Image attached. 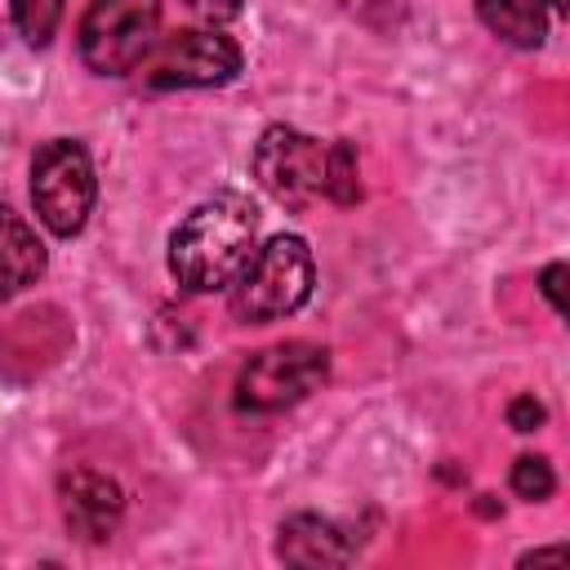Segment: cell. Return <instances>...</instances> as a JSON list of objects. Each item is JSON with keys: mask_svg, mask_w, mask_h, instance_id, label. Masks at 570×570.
<instances>
[{"mask_svg": "<svg viewBox=\"0 0 570 570\" xmlns=\"http://www.w3.org/2000/svg\"><path fill=\"white\" fill-rule=\"evenodd\" d=\"M258 240V205L240 191H223L200 200L169 236V272L191 294L227 289L240 267L254 258Z\"/></svg>", "mask_w": 570, "mask_h": 570, "instance_id": "1", "label": "cell"}, {"mask_svg": "<svg viewBox=\"0 0 570 570\" xmlns=\"http://www.w3.org/2000/svg\"><path fill=\"white\" fill-rule=\"evenodd\" d=\"M316 263L303 236H272L254 249V258L232 281V316L240 325H272L289 312H298L312 298Z\"/></svg>", "mask_w": 570, "mask_h": 570, "instance_id": "2", "label": "cell"}, {"mask_svg": "<svg viewBox=\"0 0 570 570\" xmlns=\"http://www.w3.org/2000/svg\"><path fill=\"white\" fill-rule=\"evenodd\" d=\"M160 40V0H89L76 49L94 76H129Z\"/></svg>", "mask_w": 570, "mask_h": 570, "instance_id": "3", "label": "cell"}, {"mask_svg": "<svg viewBox=\"0 0 570 570\" xmlns=\"http://www.w3.org/2000/svg\"><path fill=\"white\" fill-rule=\"evenodd\" d=\"M94 196H98V178L85 142L53 138L31 156V205H36V218L58 240H71L89 223Z\"/></svg>", "mask_w": 570, "mask_h": 570, "instance_id": "4", "label": "cell"}, {"mask_svg": "<svg viewBox=\"0 0 570 570\" xmlns=\"http://www.w3.org/2000/svg\"><path fill=\"white\" fill-rule=\"evenodd\" d=\"M325 379H330V352L321 343L289 338V343L254 352L240 365L236 405L249 410V414H276V410H289V405L307 401L312 392H321Z\"/></svg>", "mask_w": 570, "mask_h": 570, "instance_id": "5", "label": "cell"}, {"mask_svg": "<svg viewBox=\"0 0 570 570\" xmlns=\"http://www.w3.org/2000/svg\"><path fill=\"white\" fill-rule=\"evenodd\" d=\"M249 165L258 187L285 209H307L316 196H325V142L303 129L267 125L254 142Z\"/></svg>", "mask_w": 570, "mask_h": 570, "instance_id": "6", "label": "cell"}, {"mask_svg": "<svg viewBox=\"0 0 570 570\" xmlns=\"http://www.w3.org/2000/svg\"><path fill=\"white\" fill-rule=\"evenodd\" d=\"M240 45L209 27V31H178L160 49L142 58V85L147 89H209L240 76Z\"/></svg>", "mask_w": 570, "mask_h": 570, "instance_id": "7", "label": "cell"}, {"mask_svg": "<svg viewBox=\"0 0 570 570\" xmlns=\"http://www.w3.org/2000/svg\"><path fill=\"white\" fill-rule=\"evenodd\" d=\"M58 508H62L67 530L80 543H102V539L116 534V525L125 517V490L107 472L71 468L58 481Z\"/></svg>", "mask_w": 570, "mask_h": 570, "instance_id": "8", "label": "cell"}, {"mask_svg": "<svg viewBox=\"0 0 570 570\" xmlns=\"http://www.w3.org/2000/svg\"><path fill=\"white\" fill-rule=\"evenodd\" d=\"M276 557L285 566H347L356 557V539L316 512H294L276 530Z\"/></svg>", "mask_w": 570, "mask_h": 570, "instance_id": "9", "label": "cell"}, {"mask_svg": "<svg viewBox=\"0 0 570 570\" xmlns=\"http://www.w3.org/2000/svg\"><path fill=\"white\" fill-rule=\"evenodd\" d=\"M49 267L45 240L36 236V227L13 214L9 205H0V303H9L13 294H22L27 285H36Z\"/></svg>", "mask_w": 570, "mask_h": 570, "instance_id": "10", "label": "cell"}, {"mask_svg": "<svg viewBox=\"0 0 570 570\" xmlns=\"http://www.w3.org/2000/svg\"><path fill=\"white\" fill-rule=\"evenodd\" d=\"M476 18L512 49H539L548 36V9L539 0H476Z\"/></svg>", "mask_w": 570, "mask_h": 570, "instance_id": "11", "label": "cell"}, {"mask_svg": "<svg viewBox=\"0 0 570 570\" xmlns=\"http://www.w3.org/2000/svg\"><path fill=\"white\" fill-rule=\"evenodd\" d=\"M325 196L334 205H356L361 200V178H356V142L334 138L325 147Z\"/></svg>", "mask_w": 570, "mask_h": 570, "instance_id": "12", "label": "cell"}, {"mask_svg": "<svg viewBox=\"0 0 570 570\" xmlns=\"http://www.w3.org/2000/svg\"><path fill=\"white\" fill-rule=\"evenodd\" d=\"M62 9H67V0H9V13H13L18 36L27 45H36V49H45L53 40V31L62 22Z\"/></svg>", "mask_w": 570, "mask_h": 570, "instance_id": "13", "label": "cell"}, {"mask_svg": "<svg viewBox=\"0 0 570 570\" xmlns=\"http://www.w3.org/2000/svg\"><path fill=\"white\" fill-rule=\"evenodd\" d=\"M508 485H512L517 499H525V503H543V499L557 490V472H552L548 459H539V454H521V459L512 463Z\"/></svg>", "mask_w": 570, "mask_h": 570, "instance_id": "14", "label": "cell"}, {"mask_svg": "<svg viewBox=\"0 0 570 570\" xmlns=\"http://www.w3.org/2000/svg\"><path fill=\"white\" fill-rule=\"evenodd\" d=\"M543 419H548L543 401H534L530 392H525V396H512V405H508V423H512V432H534V428H543Z\"/></svg>", "mask_w": 570, "mask_h": 570, "instance_id": "15", "label": "cell"}, {"mask_svg": "<svg viewBox=\"0 0 570 570\" xmlns=\"http://www.w3.org/2000/svg\"><path fill=\"white\" fill-rule=\"evenodd\" d=\"M196 18H205L209 27H223L232 18H240V0H183Z\"/></svg>", "mask_w": 570, "mask_h": 570, "instance_id": "16", "label": "cell"}, {"mask_svg": "<svg viewBox=\"0 0 570 570\" xmlns=\"http://www.w3.org/2000/svg\"><path fill=\"white\" fill-rule=\"evenodd\" d=\"M561 285H566V263H548L543 276H539V289H543V298L552 303L557 316H566V294H561Z\"/></svg>", "mask_w": 570, "mask_h": 570, "instance_id": "17", "label": "cell"}, {"mask_svg": "<svg viewBox=\"0 0 570 570\" xmlns=\"http://www.w3.org/2000/svg\"><path fill=\"white\" fill-rule=\"evenodd\" d=\"M548 561H566V548H534V552H521V566H548Z\"/></svg>", "mask_w": 570, "mask_h": 570, "instance_id": "18", "label": "cell"}, {"mask_svg": "<svg viewBox=\"0 0 570 570\" xmlns=\"http://www.w3.org/2000/svg\"><path fill=\"white\" fill-rule=\"evenodd\" d=\"M539 4H543V9H557V13H561V9L570 4V0H539Z\"/></svg>", "mask_w": 570, "mask_h": 570, "instance_id": "19", "label": "cell"}]
</instances>
